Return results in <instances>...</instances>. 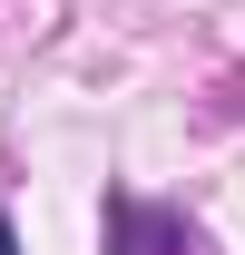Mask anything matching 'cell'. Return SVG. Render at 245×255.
Instances as JSON below:
<instances>
[{
    "label": "cell",
    "mask_w": 245,
    "mask_h": 255,
    "mask_svg": "<svg viewBox=\"0 0 245 255\" xmlns=\"http://www.w3.org/2000/svg\"><path fill=\"white\" fill-rule=\"evenodd\" d=\"M108 255H196V226L177 206H147V196H108Z\"/></svg>",
    "instance_id": "obj_1"
},
{
    "label": "cell",
    "mask_w": 245,
    "mask_h": 255,
    "mask_svg": "<svg viewBox=\"0 0 245 255\" xmlns=\"http://www.w3.org/2000/svg\"><path fill=\"white\" fill-rule=\"evenodd\" d=\"M0 255H20V236H10V216H0Z\"/></svg>",
    "instance_id": "obj_2"
}]
</instances>
